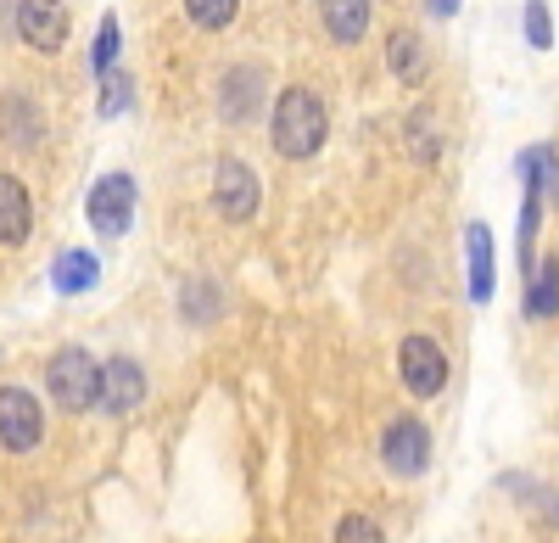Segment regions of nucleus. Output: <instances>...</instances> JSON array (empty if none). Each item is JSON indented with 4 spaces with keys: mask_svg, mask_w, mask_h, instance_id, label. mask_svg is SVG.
Returning <instances> with one entry per match:
<instances>
[{
    "mask_svg": "<svg viewBox=\"0 0 559 543\" xmlns=\"http://www.w3.org/2000/svg\"><path fill=\"white\" fill-rule=\"evenodd\" d=\"M319 17L336 45H358L369 28V0H319Z\"/></svg>",
    "mask_w": 559,
    "mask_h": 543,
    "instance_id": "f8f14e48",
    "label": "nucleus"
},
{
    "mask_svg": "<svg viewBox=\"0 0 559 543\" xmlns=\"http://www.w3.org/2000/svg\"><path fill=\"white\" fill-rule=\"evenodd\" d=\"M39 437H45V410H39V398L23 392V387H0V448L28 455V448H39Z\"/></svg>",
    "mask_w": 559,
    "mask_h": 543,
    "instance_id": "20e7f679",
    "label": "nucleus"
},
{
    "mask_svg": "<svg viewBox=\"0 0 559 543\" xmlns=\"http://www.w3.org/2000/svg\"><path fill=\"white\" fill-rule=\"evenodd\" d=\"M397 370H403V387L414 398H437L448 387V353L437 347V337H403Z\"/></svg>",
    "mask_w": 559,
    "mask_h": 543,
    "instance_id": "39448f33",
    "label": "nucleus"
},
{
    "mask_svg": "<svg viewBox=\"0 0 559 543\" xmlns=\"http://www.w3.org/2000/svg\"><path fill=\"white\" fill-rule=\"evenodd\" d=\"M17 39L34 45V51H62L68 7L62 0H17Z\"/></svg>",
    "mask_w": 559,
    "mask_h": 543,
    "instance_id": "0eeeda50",
    "label": "nucleus"
},
{
    "mask_svg": "<svg viewBox=\"0 0 559 543\" xmlns=\"http://www.w3.org/2000/svg\"><path fill=\"white\" fill-rule=\"evenodd\" d=\"M324 129H331V118H324V102L313 96V90H302V84H292L286 96L274 102V123H269V134H274V152L280 157H313L319 146H324Z\"/></svg>",
    "mask_w": 559,
    "mask_h": 543,
    "instance_id": "f257e3e1",
    "label": "nucleus"
},
{
    "mask_svg": "<svg viewBox=\"0 0 559 543\" xmlns=\"http://www.w3.org/2000/svg\"><path fill=\"white\" fill-rule=\"evenodd\" d=\"M84 213H90V224H96V236H107V241L129 236V224H134V179L129 174H102L96 191H90V202H84Z\"/></svg>",
    "mask_w": 559,
    "mask_h": 543,
    "instance_id": "7ed1b4c3",
    "label": "nucleus"
},
{
    "mask_svg": "<svg viewBox=\"0 0 559 543\" xmlns=\"http://www.w3.org/2000/svg\"><path fill=\"white\" fill-rule=\"evenodd\" d=\"M258 96H263V68H252V62L229 68V73L218 79V102H224V118H229V123H247Z\"/></svg>",
    "mask_w": 559,
    "mask_h": 543,
    "instance_id": "9b49d317",
    "label": "nucleus"
},
{
    "mask_svg": "<svg viewBox=\"0 0 559 543\" xmlns=\"http://www.w3.org/2000/svg\"><path fill=\"white\" fill-rule=\"evenodd\" d=\"M34 224V202L17 174H0V247H23Z\"/></svg>",
    "mask_w": 559,
    "mask_h": 543,
    "instance_id": "9d476101",
    "label": "nucleus"
},
{
    "mask_svg": "<svg viewBox=\"0 0 559 543\" xmlns=\"http://www.w3.org/2000/svg\"><path fill=\"white\" fill-rule=\"evenodd\" d=\"M45 381H51V398L68 415H84L90 403H102V365L84 347H62L51 358V370H45Z\"/></svg>",
    "mask_w": 559,
    "mask_h": 543,
    "instance_id": "f03ea898",
    "label": "nucleus"
},
{
    "mask_svg": "<svg viewBox=\"0 0 559 543\" xmlns=\"http://www.w3.org/2000/svg\"><path fill=\"white\" fill-rule=\"evenodd\" d=\"M381 460H386L392 476H419L431 460V432L419 421H392L386 437H381Z\"/></svg>",
    "mask_w": 559,
    "mask_h": 543,
    "instance_id": "6e6552de",
    "label": "nucleus"
},
{
    "mask_svg": "<svg viewBox=\"0 0 559 543\" xmlns=\"http://www.w3.org/2000/svg\"><path fill=\"white\" fill-rule=\"evenodd\" d=\"M386 68H392V79H403V84H419L426 79V39H419L414 28H392V39H386Z\"/></svg>",
    "mask_w": 559,
    "mask_h": 543,
    "instance_id": "ddd939ff",
    "label": "nucleus"
},
{
    "mask_svg": "<svg viewBox=\"0 0 559 543\" xmlns=\"http://www.w3.org/2000/svg\"><path fill=\"white\" fill-rule=\"evenodd\" d=\"M258 197H263L258 174L241 157H218V168H213V202H218V213L241 224V219L258 213Z\"/></svg>",
    "mask_w": 559,
    "mask_h": 543,
    "instance_id": "423d86ee",
    "label": "nucleus"
},
{
    "mask_svg": "<svg viewBox=\"0 0 559 543\" xmlns=\"http://www.w3.org/2000/svg\"><path fill=\"white\" fill-rule=\"evenodd\" d=\"M526 39L537 45V51H548V45H554V23H548V0H526Z\"/></svg>",
    "mask_w": 559,
    "mask_h": 543,
    "instance_id": "6ab92c4d",
    "label": "nucleus"
},
{
    "mask_svg": "<svg viewBox=\"0 0 559 543\" xmlns=\"http://www.w3.org/2000/svg\"><path fill=\"white\" fill-rule=\"evenodd\" d=\"M129 107V79L112 68V73H102V113L112 118V113H123Z\"/></svg>",
    "mask_w": 559,
    "mask_h": 543,
    "instance_id": "4be33fe9",
    "label": "nucleus"
},
{
    "mask_svg": "<svg viewBox=\"0 0 559 543\" xmlns=\"http://www.w3.org/2000/svg\"><path fill=\"white\" fill-rule=\"evenodd\" d=\"M96 275H102V269H96V258H90V252H62L57 258V292H90V286H96Z\"/></svg>",
    "mask_w": 559,
    "mask_h": 543,
    "instance_id": "f3484780",
    "label": "nucleus"
},
{
    "mask_svg": "<svg viewBox=\"0 0 559 543\" xmlns=\"http://www.w3.org/2000/svg\"><path fill=\"white\" fill-rule=\"evenodd\" d=\"M213 308H218V292H213V281H191V292H185V320H207Z\"/></svg>",
    "mask_w": 559,
    "mask_h": 543,
    "instance_id": "412c9836",
    "label": "nucleus"
},
{
    "mask_svg": "<svg viewBox=\"0 0 559 543\" xmlns=\"http://www.w3.org/2000/svg\"><path fill=\"white\" fill-rule=\"evenodd\" d=\"M336 543H386V538H381V527L369 516H342L336 521Z\"/></svg>",
    "mask_w": 559,
    "mask_h": 543,
    "instance_id": "aec40b11",
    "label": "nucleus"
},
{
    "mask_svg": "<svg viewBox=\"0 0 559 543\" xmlns=\"http://www.w3.org/2000/svg\"><path fill=\"white\" fill-rule=\"evenodd\" d=\"M408 152H414V163H437L442 157V129H437V113L431 107H419L408 118Z\"/></svg>",
    "mask_w": 559,
    "mask_h": 543,
    "instance_id": "dca6fc26",
    "label": "nucleus"
},
{
    "mask_svg": "<svg viewBox=\"0 0 559 543\" xmlns=\"http://www.w3.org/2000/svg\"><path fill=\"white\" fill-rule=\"evenodd\" d=\"M185 12H191L197 28H229L236 23V0H185Z\"/></svg>",
    "mask_w": 559,
    "mask_h": 543,
    "instance_id": "a211bd4d",
    "label": "nucleus"
},
{
    "mask_svg": "<svg viewBox=\"0 0 559 543\" xmlns=\"http://www.w3.org/2000/svg\"><path fill=\"white\" fill-rule=\"evenodd\" d=\"M464 252H471V297L487 303L492 297V231L487 224H471V231H464Z\"/></svg>",
    "mask_w": 559,
    "mask_h": 543,
    "instance_id": "2eb2a0df",
    "label": "nucleus"
},
{
    "mask_svg": "<svg viewBox=\"0 0 559 543\" xmlns=\"http://www.w3.org/2000/svg\"><path fill=\"white\" fill-rule=\"evenodd\" d=\"M431 12H437V17H453V12H459V0H431Z\"/></svg>",
    "mask_w": 559,
    "mask_h": 543,
    "instance_id": "b1692460",
    "label": "nucleus"
},
{
    "mask_svg": "<svg viewBox=\"0 0 559 543\" xmlns=\"http://www.w3.org/2000/svg\"><path fill=\"white\" fill-rule=\"evenodd\" d=\"M112 62H118V17H107L96 34V73H112Z\"/></svg>",
    "mask_w": 559,
    "mask_h": 543,
    "instance_id": "5701e85b",
    "label": "nucleus"
},
{
    "mask_svg": "<svg viewBox=\"0 0 559 543\" xmlns=\"http://www.w3.org/2000/svg\"><path fill=\"white\" fill-rule=\"evenodd\" d=\"M102 403H107V415H134L140 403H146V376H140L134 358L102 365Z\"/></svg>",
    "mask_w": 559,
    "mask_h": 543,
    "instance_id": "1a4fd4ad",
    "label": "nucleus"
},
{
    "mask_svg": "<svg viewBox=\"0 0 559 543\" xmlns=\"http://www.w3.org/2000/svg\"><path fill=\"white\" fill-rule=\"evenodd\" d=\"M526 314L532 320H554L559 314V258H537V275L526 281Z\"/></svg>",
    "mask_w": 559,
    "mask_h": 543,
    "instance_id": "4468645a",
    "label": "nucleus"
}]
</instances>
